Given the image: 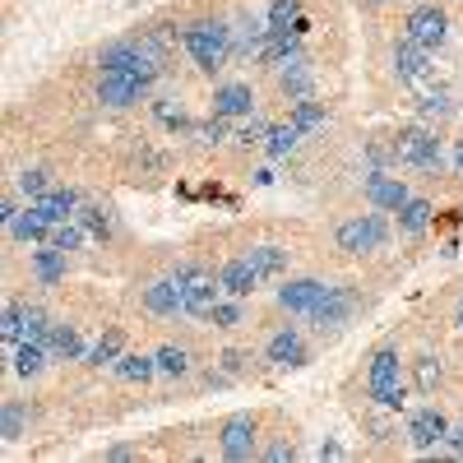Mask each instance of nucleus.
Returning a JSON list of instances; mask_svg holds the SVG:
<instances>
[{"mask_svg": "<svg viewBox=\"0 0 463 463\" xmlns=\"http://www.w3.org/2000/svg\"><path fill=\"white\" fill-rule=\"evenodd\" d=\"M209 320H213L218 329H237V325H241V306H237V297H232V301H218Z\"/></svg>", "mask_w": 463, "mask_h": 463, "instance_id": "obj_38", "label": "nucleus"}, {"mask_svg": "<svg viewBox=\"0 0 463 463\" xmlns=\"http://www.w3.org/2000/svg\"><path fill=\"white\" fill-rule=\"evenodd\" d=\"M28 204L43 213L47 222H65V218L80 213V195H74V190H47V195H37V200H28Z\"/></svg>", "mask_w": 463, "mask_h": 463, "instance_id": "obj_18", "label": "nucleus"}, {"mask_svg": "<svg viewBox=\"0 0 463 463\" xmlns=\"http://www.w3.org/2000/svg\"><path fill=\"white\" fill-rule=\"evenodd\" d=\"M158 371L163 375H185L190 371V353H185V347H176V343L158 347Z\"/></svg>", "mask_w": 463, "mask_h": 463, "instance_id": "obj_33", "label": "nucleus"}, {"mask_svg": "<svg viewBox=\"0 0 463 463\" xmlns=\"http://www.w3.org/2000/svg\"><path fill=\"white\" fill-rule=\"evenodd\" d=\"M181 43H185V52L195 56V65L204 74H213V70H222V61L232 52V28H222V24H190L181 33Z\"/></svg>", "mask_w": 463, "mask_h": 463, "instance_id": "obj_1", "label": "nucleus"}, {"mask_svg": "<svg viewBox=\"0 0 463 463\" xmlns=\"http://www.w3.org/2000/svg\"><path fill=\"white\" fill-rule=\"evenodd\" d=\"M394 70H399V80H403V84H421V80L431 74V52L408 37V43L394 47Z\"/></svg>", "mask_w": 463, "mask_h": 463, "instance_id": "obj_14", "label": "nucleus"}, {"mask_svg": "<svg viewBox=\"0 0 463 463\" xmlns=\"http://www.w3.org/2000/svg\"><path fill=\"white\" fill-rule=\"evenodd\" d=\"M74 218H80L84 227H93V232H107V213H102V209H80Z\"/></svg>", "mask_w": 463, "mask_h": 463, "instance_id": "obj_42", "label": "nucleus"}, {"mask_svg": "<svg viewBox=\"0 0 463 463\" xmlns=\"http://www.w3.org/2000/svg\"><path fill=\"white\" fill-rule=\"evenodd\" d=\"M255 454V417H227V427H222V458L232 463H241Z\"/></svg>", "mask_w": 463, "mask_h": 463, "instance_id": "obj_12", "label": "nucleus"}, {"mask_svg": "<svg viewBox=\"0 0 463 463\" xmlns=\"http://www.w3.org/2000/svg\"><path fill=\"white\" fill-rule=\"evenodd\" d=\"M445 111H449V98H445V93H431L427 102H421V116H427V121H431V116H436V121H440Z\"/></svg>", "mask_w": 463, "mask_h": 463, "instance_id": "obj_40", "label": "nucleus"}, {"mask_svg": "<svg viewBox=\"0 0 463 463\" xmlns=\"http://www.w3.org/2000/svg\"><path fill=\"white\" fill-rule=\"evenodd\" d=\"M431 200H408L403 209H399V232H408V237H421V232L431 227Z\"/></svg>", "mask_w": 463, "mask_h": 463, "instance_id": "obj_24", "label": "nucleus"}, {"mask_svg": "<svg viewBox=\"0 0 463 463\" xmlns=\"http://www.w3.org/2000/svg\"><path fill=\"white\" fill-rule=\"evenodd\" d=\"M264 139H269V126H264V121H250V126H241V130H237V144H241V148L264 144Z\"/></svg>", "mask_w": 463, "mask_h": 463, "instance_id": "obj_39", "label": "nucleus"}, {"mask_svg": "<svg viewBox=\"0 0 463 463\" xmlns=\"http://www.w3.org/2000/svg\"><path fill=\"white\" fill-rule=\"evenodd\" d=\"M292 454H297V449H292L288 440H279V445H269V449H264V458H274V463H283V458H292Z\"/></svg>", "mask_w": 463, "mask_h": 463, "instance_id": "obj_43", "label": "nucleus"}, {"mask_svg": "<svg viewBox=\"0 0 463 463\" xmlns=\"http://www.w3.org/2000/svg\"><path fill=\"white\" fill-rule=\"evenodd\" d=\"M366 390L380 408H403V375H399V353L394 347H380L371 357V371H366Z\"/></svg>", "mask_w": 463, "mask_h": 463, "instance_id": "obj_2", "label": "nucleus"}, {"mask_svg": "<svg viewBox=\"0 0 463 463\" xmlns=\"http://www.w3.org/2000/svg\"><path fill=\"white\" fill-rule=\"evenodd\" d=\"M325 288H329V283H320V279H292V283L279 292V306H283V311H292V316H311L316 301L325 297Z\"/></svg>", "mask_w": 463, "mask_h": 463, "instance_id": "obj_13", "label": "nucleus"}, {"mask_svg": "<svg viewBox=\"0 0 463 463\" xmlns=\"http://www.w3.org/2000/svg\"><path fill=\"white\" fill-rule=\"evenodd\" d=\"M43 366H47V343H19V347H14V371H19L24 380L43 375Z\"/></svg>", "mask_w": 463, "mask_h": 463, "instance_id": "obj_25", "label": "nucleus"}, {"mask_svg": "<svg viewBox=\"0 0 463 463\" xmlns=\"http://www.w3.org/2000/svg\"><path fill=\"white\" fill-rule=\"evenodd\" d=\"M0 436H5V440H19L24 436V408L14 399L5 403V412H0Z\"/></svg>", "mask_w": 463, "mask_h": 463, "instance_id": "obj_36", "label": "nucleus"}, {"mask_svg": "<svg viewBox=\"0 0 463 463\" xmlns=\"http://www.w3.org/2000/svg\"><path fill=\"white\" fill-rule=\"evenodd\" d=\"M148 93V80H139V74H126V70H116V74H102V84H98V102L107 107H130Z\"/></svg>", "mask_w": 463, "mask_h": 463, "instance_id": "obj_7", "label": "nucleus"}, {"mask_svg": "<svg viewBox=\"0 0 463 463\" xmlns=\"http://www.w3.org/2000/svg\"><path fill=\"white\" fill-rule=\"evenodd\" d=\"M47 353L52 357H80V334H74V325H52Z\"/></svg>", "mask_w": 463, "mask_h": 463, "instance_id": "obj_29", "label": "nucleus"}, {"mask_svg": "<svg viewBox=\"0 0 463 463\" xmlns=\"http://www.w3.org/2000/svg\"><path fill=\"white\" fill-rule=\"evenodd\" d=\"M311 84H316V74H311V61H306L301 52L279 65V89L288 98H311Z\"/></svg>", "mask_w": 463, "mask_h": 463, "instance_id": "obj_16", "label": "nucleus"}, {"mask_svg": "<svg viewBox=\"0 0 463 463\" xmlns=\"http://www.w3.org/2000/svg\"><path fill=\"white\" fill-rule=\"evenodd\" d=\"M269 362L274 366H306V338L297 329H279L274 338H269Z\"/></svg>", "mask_w": 463, "mask_h": 463, "instance_id": "obj_17", "label": "nucleus"}, {"mask_svg": "<svg viewBox=\"0 0 463 463\" xmlns=\"http://www.w3.org/2000/svg\"><path fill=\"white\" fill-rule=\"evenodd\" d=\"M222 130H227V116H213L209 126H200V139H204V144H218V139H222Z\"/></svg>", "mask_w": 463, "mask_h": 463, "instance_id": "obj_41", "label": "nucleus"}, {"mask_svg": "<svg viewBox=\"0 0 463 463\" xmlns=\"http://www.w3.org/2000/svg\"><path fill=\"white\" fill-rule=\"evenodd\" d=\"M394 158L408 163V167H417V172H440L445 153H440V139L427 126H412V130H403L394 139Z\"/></svg>", "mask_w": 463, "mask_h": 463, "instance_id": "obj_4", "label": "nucleus"}, {"mask_svg": "<svg viewBox=\"0 0 463 463\" xmlns=\"http://www.w3.org/2000/svg\"><path fill=\"white\" fill-rule=\"evenodd\" d=\"M19 190H24L28 200L47 195V190H52V172H47V167H24V172H19Z\"/></svg>", "mask_w": 463, "mask_h": 463, "instance_id": "obj_32", "label": "nucleus"}, {"mask_svg": "<svg viewBox=\"0 0 463 463\" xmlns=\"http://www.w3.org/2000/svg\"><path fill=\"white\" fill-rule=\"evenodd\" d=\"M408 37H412V43H421V47H427V52H436L440 43H445V33H449V19H445V10L440 5H421V10H412L408 14Z\"/></svg>", "mask_w": 463, "mask_h": 463, "instance_id": "obj_6", "label": "nucleus"}, {"mask_svg": "<svg viewBox=\"0 0 463 463\" xmlns=\"http://www.w3.org/2000/svg\"><path fill=\"white\" fill-rule=\"evenodd\" d=\"M10 232H14V241H47V232H52V222H47L43 213H37V209L28 204L24 213H14Z\"/></svg>", "mask_w": 463, "mask_h": 463, "instance_id": "obj_22", "label": "nucleus"}, {"mask_svg": "<svg viewBox=\"0 0 463 463\" xmlns=\"http://www.w3.org/2000/svg\"><path fill=\"white\" fill-rule=\"evenodd\" d=\"M176 274H181V283H185V316L209 320L213 306H218V292H222V279L204 274V269H195V264H181Z\"/></svg>", "mask_w": 463, "mask_h": 463, "instance_id": "obj_5", "label": "nucleus"}, {"mask_svg": "<svg viewBox=\"0 0 463 463\" xmlns=\"http://www.w3.org/2000/svg\"><path fill=\"white\" fill-rule=\"evenodd\" d=\"M412 375H417V390L431 394L436 384H440V362H436V357H417V362H412Z\"/></svg>", "mask_w": 463, "mask_h": 463, "instance_id": "obj_34", "label": "nucleus"}, {"mask_svg": "<svg viewBox=\"0 0 463 463\" xmlns=\"http://www.w3.org/2000/svg\"><path fill=\"white\" fill-rule=\"evenodd\" d=\"M297 139H301V130L288 121V126H269V139H264V148H269V158H288V153L297 148Z\"/></svg>", "mask_w": 463, "mask_h": 463, "instance_id": "obj_30", "label": "nucleus"}, {"mask_svg": "<svg viewBox=\"0 0 463 463\" xmlns=\"http://www.w3.org/2000/svg\"><path fill=\"white\" fill-rule=\"evenodd\" d=\"M111 371L121 375V380H130V384H144V380L158 375V357H135V353H121Z\"/></svg>", "mask_w": 463, "mask_h": 463, "instance_id": "obj_23", "label": "nucleus"}, {"mask_svg": "<svg viewBox=\"0 0 463 463\" xmlns=\"http://www.w3.org/2000/svg\"><path fill=\"white\" fill-rule=\"evenodd\" d=\"M121 347H126V334L121 329H111V334H102L98 338V347H89V366H116V357H121Z\"/></svg>", "mask_w": 463, "mask_h": 463, "instance_id": "obj_26", "label": "nucleus"}, {"mask_svg": "<svg viewBox=\"0 0 463 463\" xmlns=\"http://www.w3.org/2000/svg\"><path fill=\"white\" fill-rule=\"evenodd\" d=\"M353 311H357V297H353V288H325V297L316 301L311 320H316L320 329H334V325H343Z\"/></svg>", "mask_w": 463, "mask_h": 463, "instance_id": "obj_10", "label": "nucleus"}, {"mask_svg": "<svg viewBox=\"0 0 463 463\" xmlns=\"http://www.w3.org/2000/svg\"><path fill=\"white\" fill-rule=\"evenodd\" d=\"M52 334V320L43 306H24V329H19V343H47Z\"/></svg>", "mask_w": 463, "mask_h": 463, "instance_id": "obj_27", "label": "nucleus"}, {"mask_svg": "<svg viewBox=\"0 0 463 463\" xmlns=\"http://www.w3.org/2000/svg\"><path fill=\"white\" fill-rule=\"evenodd\" d=\"M458 329H463V301H458Z\"/></svg>", "mask_w": 463, "mask_h": 463, "instance_id": "obj_46", "label": "nucleus"}, {"mask_svg": "<svg viewBox=\"0 0 463 463\" xmlns=\"http://www.w3.org/2000/svg\"><path fill=\"white\" fill-rule=\"evenodd\" d=\"M384 237H390V227H384V218H375V213H357V218L338 222V232H334L343 255H371V250L384 246Z\"/></svg>", "mask_w": 463, "mask_h": 463, "instance_id": "obj_3", "label": "nucleus"}, {"mask_svg": "<svg viewBox=\"0 0 463 463\" xmlns=\"http://www.w3.org/2000/svg\"><path fill=\"white\" fill-rule=\"evenodd\" d=\"M445 436H449V421H445V412H436V408H421L412 421H408V440H412V449H436V445H445Z\"/></svg>", "mask_w": 463, "mask_h": 463, "instance_id": "obj_9", "label": "nucleus"}, {"mask_svg": "<svg viewBox=\"0 0 463 463\" xmlns=\"http://www.w3.org/2000/svg\"><path fill=\"white\" fill-rule=\"evenodd\" d=\"M292 126H297L301 135L325 130V107H320V102H311V98H297V107H292Z\"/></svg>", "mask_w": 463, "mask_h": 463, "instance_id": "obj_28", "label": "nucleus"}, {"mask_svg": "<svg viewBox=\"0 0 463 463\" xmlns=\"http://www.w3.org/2000/svg\"><path fill=\"white\" fill-rule=\"evenodd\" d=\"M33 274H37V283H43V288H56L65 279V250L52 246V241L43 250H33Z\"/></svg>", "mask_w": 463, "mask_h": 463, "instance_id": "obj_20", "label": "nucleus"}, {"mask_svg": "<svg viewBox=\"0 0 463 463\" xmlns=\"http://www.w3.org/2000/svg\"><path fill=\"white\" fill-rule=\"evenodd\" d=\"M246 260H250V269H255L260 279H279V274H288V250H283V246H250Z\"/></svg>", "mask_w": 463, "mask_h": 463, "instance_id": "obj_21", "label": "nucleus"}, {"mask_svg": "<svg viewBox=\"0 0 463 463\" xmlns=\"http://www.w3.org/2000/svg\"><path fill=\"white\" fill-rule=\"evenodd\" d=\"M454 167L463 172V139H458V148H454Z\"/></svg>", "mask_w": 463, "mask_h": 463, "instance_id": "obj_45", "label": "nucleus"}, {"mask_svg": "<svg viewBox=\"0 0 463 463\" xmlns=\"http://www.w3.org/2000/svg\"><path fill=\"white\" fill-rule=\"evenodd\" d=\"M144 306L153 316H185V283H181V274L148 283L144 288Z\"/></svg>", "mask_w": 463, "mask_h": 463, "instance_id": "obj_8", "label": "nucleus"}, {"mask_svg": "<svg viewBox=\"0 0 463 463\" xmlns=\"http://www.w3.org/2000/svg\"><path fill=\"white\" fill-rule=\"evenodd\" d=\"M47 241H52V246H61V250H80V246H84V227L74 222V218H65V222H52Z\"/></svg>", "mask_w": 463, "mask_h": 463, "instance_id": "obj_31", "label": "nucleus"}, {"mask_svg": "<svg viewBox=\"0 0 463 463\" xmlns=\"http://www.w3.org/2000/svg\"><path fill=\"white\" fill-rule=\"evenodd\" d=\"M218 279H222V292H227V297H237V301H241V297H250V292L264 283V279L255 274V269H250V260H246V255H241V260H227V264L218 269Z\"/></svg>", "mask_w": 463, "mask_h": 463, "instance_id": "obj_15", "label": "nucleus"}, {"mask_svg": "<svg viewBox=\"0 0 463 463\" xmlns=\"http://www.w3.org/2000/svg\"><path fill=\"white\" fill-rule=\"evenodd\" d=\"M297 19H301L297 0H274V5H269V28H292Z\"/></svg>", "mask_w": 463, "mask_h": 463, "instance_id": "obj_35", "label": "nucleus"}, {"mask_svg": "<svg viewBox=\"0 0 463 463\" xmlns=\"http://www.w3.org/2000/svg\"><path fill=\"white\" fill-rule=\"evenodd\" d=\"M255 111V93L246 89V84H222L218 93H213V116H250Z\"/></svg>", "mask_w": 463, "mask_h": 463, "instance_id": "obj_19", "label": "nucleus"}, {"mask_svg": "<svg viewBox=\"0 0 463 463\" xmlns=\"http://www.w3.org/2000/svg\"><path fill=\"white\" fill-rule=\"evenodd\" d=\"M19 329H24V306H5V316H0V338L5 343H19Z\"/></svg>", "mask_w": 463, "mask_h": 463, "instance_id": "obj_37", "label": "nucleus"}, {"mask_svg": "<svg viewBox=\"0 0 463 463\" xmlns=\"http://www.w3.org/2000/svg\"><path fill=\"white\" fill-rule=\"evenodd\" d=\"M445 445H449V449H454V454L463 458V421H458V427H449V436H445Z\"/></svg>", "mask_w": 463, "mask_h": 463, "instance_id": "obj_44", "label": "nucleus"}, {"mask_svg": "<svg viewBox=\"0 0 463 463\" xmlns=\"http://www.w3.org/2000/svg\"><path fill=\"white\" fill-rule=\"evenodd\" d=\"M366 200L375 204V209H384V213H399L412 195H408V185L399 181V176H384V172H371L366 176Z\"/></svg>", "mask_w": 463, "mask_h": 463, "instance_id": "obj_11", "label": "nucleus"}]
</instances>
